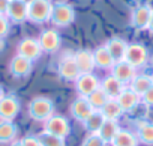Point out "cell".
<instances>
[{"mask_svg": "<svg viewBox=\"0 0 153 146\" xmlns=\"http://www.w3.org/2000/svg\"><path fill=\"white\" fill-rule=\"evenodd\" d=\"M99 88L105 92V95L108 97V100H116L119 95H120V92L125 89L123 88V83L122 82H119L116 77H113V76H107L104 80H102V83L99 85Z\"/></svg>", "mask_w": 153, "mask_h": 146, "instance_id": "19", "label": "cell"}, {"mask_svg": "<svg viewBox=\"0 0 153 146\" xmlns=\"http://www.w3.org/2000/svg\"><path fill=\"white\" fill-rule=\"evenodd\" d=\"M39 142L42 146H65V139L48 134V133H42L39 136Z\"/></svg>", "mask_w": 153, "mask_h": 146, "instance_id": "29", "label": "cell"}, {"mask_svg": "<svg viewBox=\"0 0 153 146\" xmlns=\"http://www.w3.org/2000/svg\"><path fill=\"white\" fill-rule=\"evenodd\" d=\"M119 130H120V128H119V125H117V121L105 119L104 124H102V127H101L99 131H98V136L104 140V143H111Z\"/></svg>", "mask_w": 153, "mask_h": 146, "instance_id": "23", "label": "cell"}, {"mask_svg": "<svg viewBox=\"0 0 153 146\" xmlns=\"http://www.w3.org/2000/svg\"><path fill=\"white\" fill-rule=\"evenodd\" d=\"M87 101H89L90 107H92L95 112H101L102 107L105 106V103L108 101V97L105 95V92H104L101 88H98L96 91H93V92L87 97Z\"/></svg>", "mask_w": 153, "mask_h": 146, "instance_id": "27", "label": "cell"}, {"mask_svg": "<svg viewBox=\"0 0 153 146\" xmlns=\"http://www.w3.org/2000/svg\"><path fill=\"white\" fill-rule=\"evenodd\" d=\"M105 48L108 50V53L111 54V57H113V60H114V63H116V62L125 60V54H126V50H128V44H126V41L122 39V38H111V39L107 42Z\"/></svg>", "mask_w": 153, "mask_h": 146, "instance_id": "18", "label": "cell"}, {"mask_svg": "<svg viewBox=\"0 0 153 146\" xmlns=\"http://www.w3.org/2000/svg\"><path fill=\"white\" fill-rule=\"evenodd\" d=\"M9 2H11V0H0V15H6Z\"/></svg>", "mask_w": 153, "mask_h": 146, "instance_id": "34", "label": "cell"}, {"mask_svg": "<svg viewBox=\"0 0 153 146\" xmlns=\"http://www.w3.org/2000/svg\"><path fill=\"white\" fill-rule=\"evenodd\" d=\"M38 42H39L41 50L44 53H56L60 48L62 39H60V35H59L57 30L47 29V30H42L41 32V35L38 38Z\"/></svg>", "mask_w": 153, "mask_h": 146, "instance_id": "7", "label": "cell"}, {"mask_svg": "<svg viewBox=\"0 0 153 146\" xmlns=\"http://www.w3.org/2000/svg\"><path fill=\"white\" fill-rule=\"evenodd\" d=\"M53 5L50 0H29L27 2V20L35 24L50 21Z\"/></svg>", "mask_w": 153, "mask_h": 146, "instance_id": "1", "label": "cell"}, {"mask_svg": "<svg viewBox=\"0 0 153 146\" xmlns=\"http://www.w3.org/2000/svg\"><path fill=\"white\" fill-rule=\"evenodd\" d=\"M116 101L119 103V106L123 112H131L140 104L141 97L137 92H134L131 88H126L120 92V95L116 98Z\"/></svg>", "mask_w": 153, "mask_h": 146, "instance_id": "17", "label": "cell"}, {"mask_svg": "<svg viewBox=\"0 0 153 146\" xmlns=\"http://www.w3.org/2000/svg\"><path fill=\"white\" fill-rule=\"evenodd\" d=\"M93 59H95V65L98 68H102V69H111L113 65H114V60L111 57V54L108 53V50L104 47H99L93 51Z\"/></svg>", "mask_w": 153, "mask_h": 146, "instance_id": "22", "label": "cell"}, {"mask_svg": "<svg viewBox=\"0 0 153 146\" xmlns=\"http://www.w3.org/2000/svg\"><path fill=\"white\" fill-rule=\"evenodd\" d=\"M59 76L63 80H68V82H75L76 79H78L80 71H78V66H76V63H75L74 56L66 54L59 62Z\"/></svg>", "mask_w": 153, "mask_h": 146, "instance_id": "11", "label": "cell"}, {"mask_svg": "<svg viewBox=\"0 0 153 146\" xmlns=\"http://www.w3.org/2000/svg\"><path fill=\"white\" fill-rule=\"evenodd\" d=\"M9 29H11V21L6 18V15H0V39L9 33Z\"/></svg>", "mask_w": 153, "mask_h": 146, "instance_id": "31", "label": "cell"}, {"mask_svg": "<svg viewBox=\"0 0 153 146\" xmlns=\"http://www.w3.org/2000/svg\"><path fill=\"white\" fill-rule=\"evenodd\" d=\"M69 131H71V125L65 116L53 115L50 119L45 121V133H48V134L65 139L69 134Z\"/></svg>", "mask_w": 153, "mask_h": 146, "instance_id": "6", "label": "cell"}, {"mask_svg": "<svg viewBox=\"0 0 153 146\" xmlns=\"http://www.w3.org/2000/svg\"><path fill=\"white\" fill-rule=\"evenodd\" d=\"M32 68H33V62H30V60H27V59H24L18 54L9 63V72L14 77H18V79L27 77L32 72Z\"/></svg>", "mask_w": 153, "mask_h": 146, "instance_id": "16", "label": "cell"}, {"mask_svg": "<svg viewBox=\"0 0 153 146\" xmlns=\"http://www.w3.org/2000/svg\"><path fill=\"white\" fill-rule=\"evenodd\" d=\"M141 100H143V103L146 104V106H150V107H153V86L141 97Z\"/></svg>", "mask_w": 153, "mask_h": 146, "instance_id": "33", "label": "cell"}, {"mask_svg": "<svg viewBox=\"0 0 153 146\" xmlns=\"http://www.w3.org/2000/svg\"><path fill=\"white\" fill-rule=\"evenodd\" d=\"M137 139H138V142L152 146L153 145V124L152 122L140 124L138 130H137Z\"/></svg>", "mask_w": 153, "mask_h": 146, "instance_id": "26", "label": "cell"}, {"mask_svg": "<svg viewBox=\"0 0 153 146\" xmlns=\"http://www.w3.org/2000/svg\"><path fill=\"white\" fill-rule=\"evenodd\" d=\"M20 101L14 95H5L0 100V121H12L20 113Z\"/></svg>", "mask_w": 153, "mask_h": 146, "instance_id": "8", "label": "cell"}, {"mask_svg": "<svg viewBox=\"0 0 153 146\" xmlns=\"http://www.w3.org/2000/svg\"><path fill=\"white\" fill-rule=\"evenodd\" d=\"M104 121H105V118L102 116L101 112H93L83 124H84V128L87 130L89 134H98V131L102 127Z\"/></svg>", "mask_w": 153, "mask_h": 146, "instance_id": "25", "label": "cell"}, {"mask_svg": "<svg viewBox=\"0 0 153 146\" xmlns=\"http://www.w3.org/2000/svg\"><path fill=\"white\" fill-rule=\"evenodd\" d=\"M6 18L14 24H21L27 20V2L26 0H11Z\"/></svg>", "mask_w": 153, "mask_h": 146, "instance_id": "9", "label": "cell"}, {"mask_svg": "<svg viewBox=\"0 0 153 146\" xmlns=\"http://www.w3.org/2000/svg\"><path fill=\"white\" fill-rule=\"evenodd\" d=\"M3 97H5V92H3V88H2V86H0V100H2Z\"/></svg>", "mask_w": 153, "mask_h": 146, "instance_id": "37", "label": "cell"}, {"mask_svg": "<svg viewBox=\"0 0 153 146\" xmlns=\"http://www.w3.org/2000/svg\"><path fill=\"white\" fill-rule=\"evenodd\" d=\"M152 12H153L152 6H149V5H138L132 11V15H131V24H132V27H135L137 30L147 29L149 21H150V17H152Z\"/></svg>", "mask_w": 153, "mask_h": 146, "instance_id": "12", "label": "cell"}, {"mask_svg": "<svg viewBox=\"0 0 153 146\" xmlns=\"http://www.w3.org/2000/svg\"><path fill=\"white\" fill-rule=\"evenodd\" d=\"M20 142H21L23 146H42L41 142H39V137H35V136H26Z\"/></svg>", "mask_w": 153, "mask_h": 146, "instance_id": "32", "label": "cell"}, {"mask_svg": "<svg viewBox=\"0 0 153 146\" xmlns=\"http://www.w3.org/2000/svg\"><path fill=\"white\" fill-rule=\"evenodd\" d=\"M104 140L98 136V134H89L84 142H83V146H104Z\"/></svg>", "mask_w": 153, "mask_h": 146, "instance_id": "30", "label": "cell"}, {"mask_svg": "<svg viewBox=\"0 0 153 146\" xmlns=\"http://www.w3.org/2000/svg\"><path fill=\"white\" fill-rule=\"evenodd\" d=\"M29 116L35 121H47L54 113V104L50 98L45 97H36L29 103Z\"/></svg>", "mask_w": 153, "mask_h": 146, "instance_id": "2", "label": "cell"}, {"mask_svg": "<svg viewBox=\"0 0 153 146\" xmlns=\"http://www.w3.org/2000/svg\"><path fill=\"white\" fill-rule=\"evenodd\" d=\"M147 59H149V53H147V48L144 45H141V44H128L125 60L129 65H132L137 69V68L144 66Z\"/></svg>", "mask_w": 153, "mask_h": 146, "instance_id": "5", "label": "cell"}, {"mask_svg": "<svg viewBox=\"0 0 153 146\" xmlns=\"http://www.w3.org/2000/svg\"><path fill=\"white\" fill-rule=\"evenodd\" d=\"M18 128L12 121H0V143H12L15 142Z\"/></svg>", "mask_w": 153, "mask_h": 146, "instance_id": "20", "label": "cell"}, {"mask_svg": "<svg viewBox=\"0 0 153 146\" xmlns=\"http://www.w3.org/2000/svg\"><path fill=\"white\" fill-rule=\"evenodd\" d=\"M99 80L96 76L93 74H80L78 79L75 80V89L81 97L87 98L93 91H96L99 88Z\"/></svg>", "mask_w": 153, "mask_h": 146, "instance_id": "10", "label": "cell"}, {"mask_svg": "<svg viewBox=\"0 0 153 146\" xmlns=\"http://www.w3.org/2000/svg\"><path fill=\"white\" fill-rule=\"evenodd\" d=\"M111 145L113 146H138V139L135 134H132L128 130H119Z\"/></svg>", "mask_w": 153, "mask_h": 146, "instance_id": "24", "label": "cell"}, {"mask_svg": "<svg viewBox=\"0 0 153 146\" xmlns=\"http://www.w3.org/2000/svg\"><path fill=\"white\" fill-rule=\"evenodd\" d=\"M147 30L150 33H153V12H152V17H150V21H149V26H147Z\"/></svg>", "mask_w": 153, "mask_h": 146, "instance_id": "35", "label": "cell"}, {"mask_svg": "<svg viewBox=\"0 0 153 146\" xmlns=\"http://www.w3.org/2000/svg\"><path fill=\"white\" fill-rule=\"evenodd\" d=\"M75 20V11L68 3H56L51 9L50 21L57 27H66Z\"/></svg>", "mask_w": 153, "mask_h": 146, "instance_id": "3", "label": "cell"}, {"mask_svg": "<svg viewBox=\"0 0 153 146\" xmlns=\"http://www.w3.org/2000/svg\"><path fill=\"white\" fill-rule=\"evenodd\" d=\"M11 146H23V145H21V142H12Z\"/></svg>", "mask_w": 153, "mask_h": 146, "instance_id": "36", "label": "cell"}, {"mask_svg": "<svg viewBox=\"0 0 153 146\" xmlns=\"http://www.w3.org/2000/svg\"><path fill=\"white\" fill-rule=\"evenodd\" d=\"M101 113H102V116H104L105 119L117 121V118L123 113V110L120 109V106H119V103H117L116 100H108V101L105 103V106L102 107Z\"/></svg>", "mask_w": 153, "mask_h": 146, "instance_id": "28", "label": "cell"}, {"mask_svg": "<svg viewBox=\"0 0 153 146\" xmlns=\"http://www.w3.org/2000/svg\"><path fill=\"white\" fill-rule=\"evenodd\" d=\"M75 63L78 66L80 74H92V71L95 69V59H93V53L89 50H80L74 54Z\"/></svg>", "mask_w": 153, "mask_h": 146, "instance_id": "14", "label": "cell"}, {"mask_svg": "<svg viewBox=\"0 0 153 146\" xmlns=\"http://www.w3.org/2000/svg\"><path fill=\"white\" fill-rule=\"evenodd\" d=\"M95 110L90 107L87 98L84 97H80V98H76L72 104H71V115L76 119V121H80V122H84Z\"/></svg>", "mask_w": 153, "mask_h": 146, "instance_id": "15", "label": "cell"}, {"mask_svg": "<svg viewBox=\"0 0 153 146\" xmlns=\"http://www.w3.org/2000/svg\"><path fill=\"white\" fill-rule=\"evenodd\" d=\"M17 54L30 60V62H35L41 57L42 54V50H41V45L38 42V39L35 38H24L18 42L17 45Z\"/></svg>", "mask_w": 153, "mask_h": 146, "instance_id": "4", "label": "cell"}, {"mask_svg": "<svg viewBox=\"0 0 153 146\" xmlns=\"http://www.w3.org/2000/svg\"><path fill=\"white\" fill-rule=\"evenodd\" d=\"M152 86H153V77L146 76V74H138L131 82V89L137 92L140 97H143Z\"/></svg>", "mask_w": 153, "mask_h": 146, "instance_id": "21", "label": "cell"}, {"mask_svg": "<svg viewBox=\"0 0 153 146\" xmlns=\"http://www.w3.org/2000/svg\"><path fill=\"white\" fill-rule=\"evenodd\" d=\"M111 76L116 77L119 82H122L125 85V83H131L132 82V79L137 76V72H135V68L132 65H129L126 60H120V62H116L113 65Z\"/></svg>", "mask_w": 153, "mask_h": 146, "instance_id": "13", "label": "cell"}]
</instances>
